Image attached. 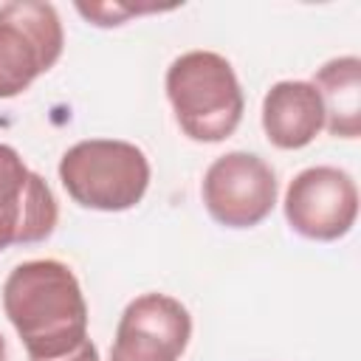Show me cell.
Listing matches in <instances>:
<instances>
[{
    "mask_svg": "<svg viewBox=\"0 0 361 361\" xmlns=\"http://www.w3.org/2000/svg\"><path fill=\"white\" fill-rule=\"evenodd\" d=\"M59 206L51 186L25 166L20 152L0 144V251L42 243L54 234Z\"/></svg>",
    "mask_w": 361,
    "mask_h": 361,
    "instance_id": "ba28073f",
    "label": "cell"
},
{
    "mask_svg": "<svg viewBox=\"0 0 361 361\" xmlns=\"http://www.w3.org/2000/svg\"><path fill=\"white\" fill-rule=\"evenodd\" d=\"M276 175L254 152H226L203 175V203L212 220L226 228H251L276 206Z\"/></svg>",
    "mask_w": 361,
    "mask_h": 361,
    "instance_id": "5b68a950",
    "label": "cell"
},
{
    "mask_svg": "<svg viewBox=\"0 0 361 361\" xmlns=\"http://www.w3.org/2000/svg\"><path fill=\"white\" fill-rule=\"evenodd\" d=\"M324 127V107L310 82L285 79L262 99V130L279 149L307 147Z\"/></svg>",
    "mask_w": 361,
    "mask_h": 361,
    "instance_id": "9c48e42d",
    "label": "cell"
},
{
    "mask_svg": "<svg viewBox=\"0 0 361 361\" xmlns=\"http://www.w3.org/2000/svg\"><path fill=\"white\" fill-rule=\"evenodd\" d=\"M324 107V127L336 138L361 135V59L336 56L324 62L310 82Z\"/></svg>",
    "mask_w": 361,
    "mask_h": 361,
    "instance_id": "30bf717a",
    "label": "cell"
},
{
    "mask_svg": "<svg viewBox=\"0 0 361 361\" xmlns=\"http://www.w3.org/2000/svg\"><path fill=\"white\" fill-rule=\"evenodd\" d=\"M0 361H8V350H6V338L0 333Z\"/></svg>",
    "mask_w": 361,
    "mask_h": 361,
    "instance_id": "4fadbf2b",
    "label": "cell"
},
{
    "mask_svg": "<svg viewBox=\"0 0 361 361\" xmlns=\"http://www.w3.org/2000/svg\"><path fill=\"white\" fill-rule=\"evenodd\" d=\"M155 6H147V8H135V6H121V3H76V11L82 17H87L93 25H102V28H110V25H121L127 17L138 14V11H152Z\"/></svg>",
    "mask_w": 361,
    "mask_h": 361,
    "instance_id": "8fae6325",
    "label": "cell"
},
{
    "mask_svg": "<svg viewBox=\"0 0 361 361\" xmlns=\"http://www.w3.org/2000/svg\"><path fill=\"white\" fill-rule=\"evenodd\" d=\"M51 361H99V350L90 338H85L76 350H71L68 355H59V358H51Z\"/></svg>",
    "mask_w": 361,
    "mask_h": 361,
    "instance_id": "7c38bea8",
    "label": "cell"
},
{
    "mask_svg": "<svg viewBox=\"0 0 361 361\" xmlns=\"http://www.w3.org/2000/svg\"><path fill=\"white\" fill-rule=\"evenodd\" d=\"M65 48V31L51 3L11 0L0 6V99H14L48 73Z\"/></svg>",
    "mask_w": 361,
    "mask_h": 361,
    "instance_id": "277c9868",
    "label": "cell"
},
{
    "mask_svg": "<svg viewBox=\"0 0 361 361\" xmlns=\"http://www.w3.org/2000/svg\"><path fill=\"white\" fill-rule=\"evenodd\" d=\"M3 310L28 361L68 355L87 338V302L76 274L59 259L20 262L3 282Z\"/></svg>",
    "mask_w": 361,
    "mask_h": 361,
    "instance_id": "6da1fadb",
    "label": "cell"
},
{
    "mask_svg": "<svg viewBox=\"0 0 361 361\" xmlns=\"http://www.w3.org/2000/svg\"><path fill=\"white\" fill-rule=\"evenodd\" d=\"M282 206L285 220L296 234L330 243L355 226L358 189L338 166H307L288 183Z\"/></svg>",
    "mask_w": 361,
    "mask_h": 361,
    "instance_id": "8992f818",
    "label": "cell"
},
{
    "mask_svg": "<svg viewBox=\"0 0 361 361\" xmlns=\"http://www.w3.org/2000/svg\"><path fill=\"white\" fill-rule=\"evenodd\" d=\"M65 192L93 212H127L147 195L149 161L141 147L118 138H87L59 161Z\"/></svg>",
    "mask_w": 361,
    "mask_h": 361,
    "instance_id": "3957f363",
    "label": "cell"
},
{
    "mask_svg": "<svg viewBox=\"0 0 361 361\" xmlns=\"http://www.w3.org/2000/svg\"><path fill=\"white\" fill-rule=\"evenodd\" d=\"M166 99L180 130L200 144L226 141L245 110L231 62L214 51L180 54L166 68Z\"/></svg>",
    "mask_w": 361,
    "mask_h": 361,
    "instance_id": "7a4b0ae2",
    "label": "cell"
},
{
    "mask_svg": "<svg viewBox=\"0 0 361 361\" xmlns=\"http://www.w3.org/2000/svg\"><path fill=\"white\" fill-rule=\"evenodd\" d=\"M189 338L192 316L175 296L141 293L116 324L110 361H178Z\"/></svg>",
    "mask_w": 361,
    "mask_h": 361,
    "instance_id": "52a82bcc",
    "label": "cell"
}]
</instances>
